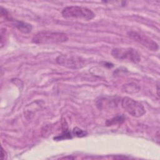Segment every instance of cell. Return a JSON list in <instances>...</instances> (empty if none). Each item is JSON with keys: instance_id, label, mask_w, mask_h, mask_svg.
Returning a JSON list of instances; mask_svg holds the SVG:
<instances>
[{"instance_id": "7a4b0ae2", "label": "cell", "mask_w": 160, "mask_h": 160, "mask_svg": "<svg viewBox=\"0 0 160 160\" xmlns=\"http://www.w3.org/2000/svg\"><path fill=\"white\" fill-rule=\"evenodd\" d=\"M61 14L66 19H78L86 21L91 20L95 17V14L90 9L78 6H70L64 8Z\"/></svg>"}, {"instance_id": "3957f363", "label": "cell", "mask_w": 160, "mask_h": 160, "mask_svg": "<svg viewBox=\"0 0 160 160\" xmlns=\"http://www.w3.org/2000/svg\"><path fill=\"white\" fill-rule=\"evenodd\" d=\"M111 55L116 59L134 63H138L141 61L140 54L137 51L131 48H114L111 51Z\"/></svg>"}, {"instance_id": "52a82bcc", "label": "cell", "mask_w": 160, "mask_h": 160, "mask_svg": "<svg viewBox=\"0 0 160 160\" xmlns=\"http://www.w3.org/2000/svg\"><path fill=\"white\" fill-rule=\"evenodd\" d=\"M15 26L19 31L24 34H28L32 30L31 24L27 23L26 22L17 21L15 24Z\"/></svg>"}, {"instance_id": "277c9868", "label": "cell", "mask_w": 160, "mask_h": 160, "mask_svg": "<svg viewBox=\"0 0 160 160\" xmlns=\"http://www.w3.org/2000/svg\"><path fill=\"white\" fill-rule=\"evenodd\" d=\"M121 106L129 114L135 118L141 117L146 113L145 108L140 102L129 97L122 99Z\"/></svg>"}, {"instance_id": "5b68a950", "label": "cell", "mask_w": 160, "mask_h": 160, "mask_svg": "<svg viewBox=\"0 0 160 160\" xmlns=\"http://www.w3.org/2000/svg\"><path fill=\"white\" fill-rule=\"evenodd\" d=\"M56 62L67 68L75 69L84 67L85 59L78 55L61 54L57 57Z\"/></svg>"}, {"instance_id": "8992f818", "label": "cell", "mask_w": 160, "mask_h": 160, "mask_svg": "<svg viewBox=\"0 0 160 160\" xmlns=\"http://www.w3.org/2000/svg\"><path fill=\"white\" fill-rule=\"evenodd\" d=\"M128 36L131 39L141 44L150 51H157L159 49V46L158 43L146 35L131 31L128 32Z\"/></svg>"}, {"instance_id": "8fae6325", "label": "cell", "mask_w": 160, "mask_h": 160, "mask_svg": "<svg viewBox=\"0 0 160 160\" xmlns=\"http://www.w3.org/2000/svg\"><path fill=\"white\" fill-rule=\"evenodd\" d=\"M6 152L5 151V150H4V149L2 148H1V159H5L6 158Z\"/></svg>"}, {"instance_id": "6da1fadb", "label": "cell", "mask_w": 160, "mask_h": 160, "mask_svg": "<svg viewBox=\"0 0 160 160\" xmlns=\"http://www.w3.org/2000/svg\"><path fill=\"white\" fill-rule=\"evenodd\" d=\"M69 39L66 34L59 32L42 31L35 34L32 42L35 44H58L66 42Z\"/></svg>"}, {"instance_id": "9c48e42d", "label": "cell", "mask_w": 160, "mask_h": 160, "mask_svg": "<svg viewBox=\"0 0 160 160\" xmlns=\"http://www.w3.org/2000/svg\"><path fill=\"white\" fill-rule=\"evenodd\" d=\"M124 120V118L122 116H117L111 119L106 121L107 126H113L117 124H121Z\"/></svg>"}, {"instance_id": "30bf717a", "label": "cell", "mask_w": 160, "mask_h": 160, "mask_svg": "<svg viewBox=\"0 0 160 160\" xmlns=\"http://www.w3.org/2000/svg\"><path fill=\"white\" fill-rule=\"evenodd\" d=\"M72 134L74 135L75 136L81 138V137H84V136H86L87 132L86 131L82 130L81 129H80L78 127H76L72 130Z\"/></svg>"}, {"instance_id": "ba28073f", "label": "cell", "mask_w": 160, "mask_h": 160, "mask_svg": "<svg viewBox=\"0 0 160 160\" xmlns=\"http://www.w3.org/2000/svg\"><path fill=\"white\" fill-rule=\"evenodd\" d=\"M123 89L126 92H128L129 94H132L139 92L140 90V87L135 83L131 82L124 84L123 86Z\"/></svg>"}]
</instances>
